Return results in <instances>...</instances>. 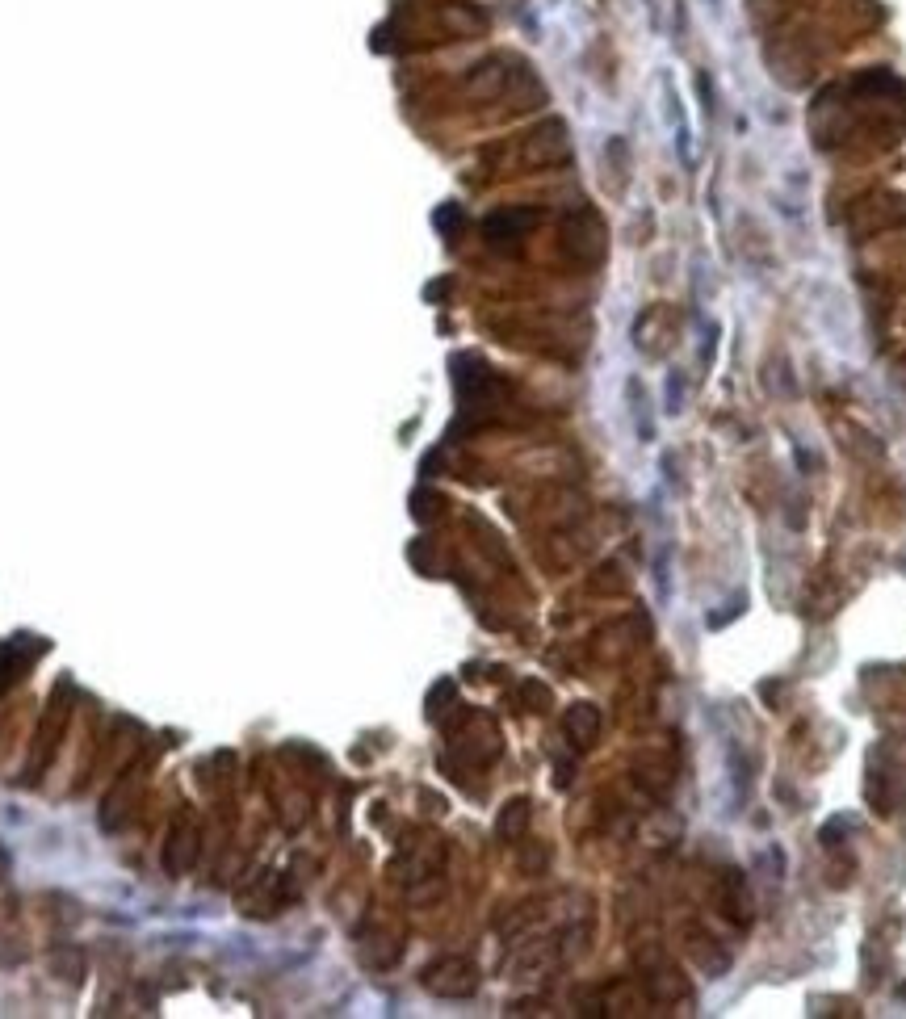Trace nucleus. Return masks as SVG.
Listing matches in <instances>:
<instances>
[{"label": "nucleus", "mask_w": 906, "mask_h": 1019, "mask_svg": "<svg viewBox=\"0 0 906 1019\" xmlns=\"http://www.w3.org/2000/svg\"><path fill=\"white\" fill-rule=\"evenodd\" d=\"M420 982L428 994H437V999H470V994L479 990V969L466 957H441L420 973Z\"/></svg>", "instance_id": "nucleus-1"}, {"label": "nucleus", "mask_w": 906, "mask_h": 1019, "mask_svg": "<svg viewBox=\"0 0 906 1019\" xmlns=\"http://www.w3.org/2000/svg\"><path fill=\"white\" fill-rule=\"evenodd\" d=\"M563 730H567L571 747L588 751V747L596 743V734H600V709H596V705H588V701L571 705V709L563 713Z\"/></svg>", "instance_id": "nucleus-2"}, {"label": "nucleus", "mask_w": 906, "mask_h": 1019, "mask_svg": "<svg viewBox=\"0 0 906 1019\" xmlns=\"http://www.w3.org/2000/svg\"><path fill=\"white\" fill-rule=\"evenodd\" d=\"M533 223H537V210H500L483 223V231L491 244H516Z\"/></svg>", "instance_id": "nucleus-3"}, {"label": "nucleus", "mask_w": 906, "mask_h": 1019, "mask_svg": "<svg viewBox=\"0 0 906 1019\" xmlns=\"http://www.w3.org/2000/svg\"><path fill=\"white\" fill-rule=\"evenodd\" d=\"M684 936H688V952H693V957H697V965L709 973V978H722V973L730 969V957H726V952L718 948V940L709 936L705 927H688Z\"/></svg>", "instance_id": "nucleus-4"}, {"label": "nucleus", "mask_w": 906, "mask_h": 1019, "mask_svg": "<svg viewBox=\"0 0 906 1019\" xmlns=\"http://www.w3.org/2000/svg\"><path fill=\"white\" fill-rule=\"evenodd\" d=\"M722 910H726L730 923H739V927L751 923V894H747L743 873H726L722 877Z\"/></svg>", "instance_id": "nucleus-5"}, {"label": "nucleus", "mask_w": 906, "mask_h": 1019, "mask_svg": "<svg viewBox=\"0 0 906 1019\" xmlns=\"http://www.w3.org/2000/svg\"><path fill=\"white\" fill-rule=\"evenodd\" d=\"M525 827H529V801H525V797H516V801H508V806L500 810V822H495V835H500V839H521V835H525Z\"/></svg>", "instance_id": "nucleus-6"}, {"label": "nucleus", "mask_w": 906, "mask_h": 1019, "mask_svg": "<svg viewBox=\"0 0 906 1019\" xmlns=\"http://www.w3.org/2000/svg\"><path fill=\"white\" fill-rule=\"evenodd\" d=\"M651 994L655 999H684V982H680V973H672V969H659L655 978H651Z\"/></svg>", "instance_id": "nucleus-7"}, {"label": "nucleus", "mask_w": 906, "mask_h": 1019, "mask_svg": "<svg viewBox=\"0 0 906 1019\" xmlns=\"http://www.w3.org/2000/svg\"><path fill=\"white\" fill-rule=\"evenodd\" d=\"M521 692H525V701H529V705H546V701H550V692H546L542 684H533V680H529Z\"/></svg>", "instance_id": "nucleus-8"}, {"label": "nucleus", "mask_w": 906, "mask_h": 1019, "mask_svg": "<svg viewBox=\"0 0 906 1019\" xmlns=\"http://www.w3.org/2000/svg\"><path fill=\"white\" fill-rule=\"evenodd\" d=\"M437 227H441L445 235H453V227H458V210H453V206H445V210L437 214Z\"/></svg>", "instance_id": "nucleus-9"}]
</instances>
